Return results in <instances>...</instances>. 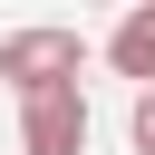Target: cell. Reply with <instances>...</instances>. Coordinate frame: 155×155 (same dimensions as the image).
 <instances>
[{
    "label": "cell",
    "instance_id": "cell-2",
    "mask_svg": "<svg viewBox=\"0 0 155 155\" xmlns=\"http://www.w3.org/2000/svg\"><path fill=\"white\" fill-rule=\"evenodd\" d=\"M78 58H87V48H78V29H10V39H0V78H10L19 97H29V87L78 78Z\"/></svg>",
    "mask_w": 155,
    "mask_h": 155
},
{
    "label": "cell",
    "instance_id": "cell-4",
    "mask_svg": "<svg viewBox=\"0 0 155 155\" xmlns=\"http://www.w3.org/2000/svg\"><path fill=\"white\" fill-rule=\"evenodd\" d=\"M126 136H136V155H155V87H136V116H126Z\"/></svg>",
    "mask_w": 155,
    "mask_h": 155
},
{
    "label": "cell",
    "instance_id": "cell-3",
    "mask_svg": "<svg viewBox=\"0 0 155 155\" xmlns=\"http://www.w3.org/2000/svg\"><path fill=\"white\" fill-rule=\"evenodd\" d=\"M107 58H116V78H136V87H155V0H136V10L116 19V39H107Z\"/></svg>",
    "mask_w": 155,
    "mask_h": 155
},
{
    "label": "cell",
    "instance_id": "cell-1",
    "mask_svg": "<svg viewBox=\"0 0 155 155\" xmlns=\"http://www.w3.org/2000/svg\"><path fill=\"white\" fill-rule=\"evenodd\" d=\"M19 145L29 155H87V97H78V78L19 97Z\"/></svg>",
    "mask_w": 155,
    "mask_h": 155
}]
</instances>
